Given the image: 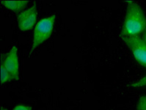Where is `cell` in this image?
I'll return each instance as SVG.
<instances>
[{"label": "cell", "mask_w": 146, "mask_h": 110, "mask_svg": "<svg viewBox=\"0 0 146 110\" xmlns=\"http://www.w3.org/2000/svg\"><path fill=\"white\" fill-rule=\"evenodd\" d=\"M1 110H8V109H7L4 108V107H2V108H1Z\"/></svg>", "instance_id": "cell-12"}, {"label": "cell", "mask_w": 146, "mask_h": 110, "mask_svg": "<svg viewBox=\"0 0 146 110\" xmlns=\"http://www.w3.org/2000/svg\"><path fill=\"white\" fill-rule=\"evenodd\" d=\"M2 5L10 11L14 13H21L26 6L27 5V1H7L2 0L1 1Z\"/></svg>", "instance_id": "cell-6"}, {"label": "cell", "mask_w": 146, "mask_h": 110, "mask_svg": "<svg viewBox=\"0 0 146 110\" xmlns=\"http://www.w3.org/2000/svg\"><path fill=\"white\" fill-rule=\"evenodd\" d=\"M12 110H33L32 108L29 106L24 104H19L16 105V107H14Z\"/></svg>", "instance_id": "cell-10"}, {"label": "cell", "mask_w": 146, "mask_h": 110, "mask_svg": "<svg viewBox=\"0 0 146 110\" xmlns=\"http://www.w3.org/2000/svg\"><path fill=\"white\" fill-rule=\"evenodd\" d=\"M121 38L131 50L136 60L146 68V43L143 38L139 36H121Z\"/></svg>", "instance_id": "cell-3"}, {"label": "cell", "mask_w": 146, "mask_h": 110, "mask_svg": "<svg viewBox=\"0 0 146 110\" xmlns=\"http://www.w3.org/2000/svg\"><path fill=\"white\" fill-rule=\"evenodd\" d=\"M127 8L121 31V36H139L146 29V16L139 4L126 1Z\"/></svg>", "instance_id": "cell-1"}, {"label": "cell", "mask_w": 146, "mask_h": 110, "mask_svg": "<svg viewBox=\"0 0 146 110\" xmlns=\"http://www.w3.org/2000/svg\"><path fill=\"white\" fill-rule=\"evenodd\" d=\"M143 40H144L146 43V29L144 31V32H143Z\"/></svg>", "instance_id": "cell-11"}, {"label": "cell", "mask_w": 146, "mask_h": 110, "mask_svg": "<svg viewBox=\"0 0 146 110\" xmlns=\"http://www.w3.org/2000/svg\"><path fill=\"white\" fill-rule=\"evenodd\" d=\"M2 62L11 74L13 80L18 81L19 79V62L17 47L13 46L5 57H2Z\"/></svg>", "instance_id": "cell-5"}, {"label": "cell", "mask_w": 146, "mask_h": 110, "mask_svg": "<svg viewBox=\"0 0 146 110\" xmlns=\"http://www.w3.org/2000/svg\"><path fill=\"white\" fill-rule=\"evenodd\" d=\"M137 110H146V96H141L137 104Z\"/></svg>", "instance_id": "cell-9"}, {"label": "cell", "mask_w": 146, "mask_h": 110, "mask_svg": "<svg viewBox=\"0 0 146 110\" xmlns=\"http://www.w3.org/2000/svg\"><path fill=\"white\" fill-rule=\"evenodd\" d=\"M56 16L54 15L40 19L36 24L34 29L33 44L30 53L51 37L54 26Z\"/></svg>", "instance_id": "cell-2"}, {"label": "cell", "mask_w": 146, "mask_h": 110, "mask_svg": "<svg viewBox=\"0 0 146 110\" xmlns=\"http://www.w3.org/2000/svg\"><path fill=\"white\" fill-rule=\"evenodd\" d=\"M13 80L11 74L7 71L2 62H1V84H5Z\"/></svg>", "instance_id": "cell-7"}, {"label": "cell", "mask_w": 146, "mask_h": 110, "mask_svg": "<svg viewBox=\"0 0 146 110\" xmlns=\"http://www.w3.org/2000/svg\"><path fill=\"white\" fill-rule=\"evenodd\" d=\"M38 17V8L34 3L28 9L23 11L18 15L17 21L19 29L22 31L30 30L35 26Z\"/></svg>", "instance_id": "cell-4"}, {"label": "cell", "mask_w": 146, "mask_h": 110, "mask_svg": "<svg viewBox=\"0 0 146 110\" xmlns=\"http://www.w3.org/2000/svg\"><path fill=\"white\" fill-rule=\"evenodd\" d=\"M128 87L133 88H139L146 87V76H145L144 77H143L142 79H139V80L137 81L136 82L131 83Z\"/></svg>", "instance_id": "cell-8"}]
</instances>
